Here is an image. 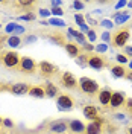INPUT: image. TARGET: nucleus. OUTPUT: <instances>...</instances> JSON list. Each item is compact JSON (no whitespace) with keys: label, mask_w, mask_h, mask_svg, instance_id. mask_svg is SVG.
I'll return each instance as SVG.
<instances>
[{"label":"nucleus","mask_w":132,"mask_h":134,"mask_svg":"<svg viewBox=\"0 0 132 134\" xmlns=\"http://www.w3.org/2000/svg\"><path fill=\"white\" fill-rule=\"evenodd\" d=\"M38 72H40L41 76L50 79V78H53V76L58 75L59 70H58V67L55 66V64H52V63H49V61H41V63L38 64Z\"/></svg>","instance_id":"nucleus-6"},{"label":"nucleus","mask_w":132,"mask_h":134,"mask_svg":"<svg viewBox=\"0 0 132 134\" xmlns=\"http://www.w3.org/2000/svg\"><path fill=\"white\" fill-rule=\"evenodd\" d=\"M5 40H6V38H0V44H2V41H5Z\"/></svg>","instance_id":"nucleus-51"},{"label":"nucleus","mask_w":132,"mask_h":134,"mask_svg":"<svg viewBox=\"0 0 132 134\" xmlns=\"http://www.w3.org/2000/svg\"><path fill=\"white\" fill-rule=\"evenodd\" d=\"M3 125L8 126V128H12V126H14V122H12L11 119H3Z\"/></svg>","instance_id":"nucleus-43"},{"label":"nucleus","mask_w":132,"mask_h":134,"mask_svg":"<svg viewBox=\"0 0 132 134\" xmlns=\"http://www.w3.org/2000/svg\"><path fill=\"white\" fill-rule=\"evenodd\" d=\"M64 47H65L67 53H68L70 57H73V58H77V57H79V47H77V44H76V43L67 41Z\"/></svg>","instance_id":"nucleus-18"},{"label":"nucleus","mask_w":132,"mask_h":134,"mask_svg":"<svg viewBox=\"0 0 132 134\" xmlns=\"http://www.w3.org/2000/svg\"><path fill=\"white\" fill-rule=\"evenodd\" d=\"M131 38V29L129 27H120L114 35H112V46L114 47H124Z\"/></svg>","instance_id":"nucleus-3"},{"label":"nucleus","mask_w":132,"mask_h":134,"mask_svg":"<svg viewBox=\"0 0 132 134\" xmlns=\"http://www.w3.org/2000/svg\"><path fill=\"white\" fill-rule=\"evenodd\" d=\"M111 73H112V76L114 78H124L126 76V70H124L123 66H112L111 67Z\"/></svg>","instance_id":"nucleus-20"},{"label":"nucleus","mask_w":132,"mask_h":134,"mask_svg":"<svg viewBox=\"0 0 132 134\" xmlns=\"http://www.w3.org/2000/svg\"><path fill=\"white\" fill-rule=\"evenodd\" d=\"M47 25H52V26H59V27H64L65 26V21L64 20H61V18H50L49 21H47Z\"/></svg>","instance_id":"nucleus-24"},{"label":"nucleus","mask_w":132,"mask_h":134,"mask_svg":"<svg viewBox=\"0 0 132 134\" xmlns=\"http://www.w3.org/2000/svg\"><path fill=\"white\" fill-rule=\"evenodd\" d=\"M29 96L37 98V99H43V98H46L44 87H40V85H33V87H31V90H29Z\"/></svg>","instance_id":"nucleus-17"},{"label":"nucleus","mask_w":132,"mask_h":134,"mask_svg":"<svg viewBox=\"0 0 132 134\" xmlns=\"http://www.w3.org/2000/svg\"><path fill=\"white\" fill-rule=\"evenodd\" d=\"M0 124H3V119H2V117H0Z\"/></svg>","instance_id":"nucleus-52"},{"label":"nucleus","mask_w":132,"mask_h":134,"mask_svg":"<svg viewBox=\"0 0 132 134\" xmlns=\"http://www.w3.org/2000/svg\"><path fill=\"white\" fill-rule=\"evenodd\" d=\"M83 50H85V52H91V50H94V46L90 44V43H85V44H83Z\"/></svg>","instance_id":"nucleus-42"},{"label":"nucleus","mask_w":132,"mask_h":134,"mask_svg":"<svg viewBox=\"0 0 132 134\" xmlns=\"http://www.w3.org/2000/svg\"><path fill=\"white\" fill-rule=\"evenodd\" d=\"M15 27H17L15 23H9V25L5 27V31H6V34H11V35H12V34H14V31H15Z\"/></svg>","instance_id":"nucleus-35"},{"label":"nucleus","mask_w":132,"mask_h":134,"mask_svg":"<svg viewBox=\"0 0 132 134\" xmlns=\"http://www.w3.org/2000/svg\"><path fill=\"white\" fill-rule=\"evenodd\" d=\"M106 66H108L106 59L103 58V57H100V55H97V53H93V55L88 57V67H91V69L102 70L103 67H106Z\"/></svg>","instance_id":"nucleus-8"},{"label":"nucleus","mask_w":132,"mask_h":134,"mask_svg":"<svg viewBox=\"0 0 132 134\" xmlns=\"http://www.w3.org/2000/svg\"><path fill=\"white\" fill-rule=\"evenodd\" d=\"M50 41L55 43V44H61V46H65V38H64V35H61V34H52L49 35Z\"/></svg>","instance_id":"nucleus-21"},{"label":"nucleus","mask_w":132,"mask_h":134,"mask_svg":"<svg viewBox=\"0 0 132 134\" xmlns=\"http://www.w3.org/2000/svg\"><path fill=\"white\" fill-rule=\"evenodd\" d=\"M82 111H83V116L88 120H96L99 117V108L96 105H85Z\"/></svg>","instance_id":"nucleus-12"},{"label":"nucleus","mask_w":132,"mask_h":134,"mask_svg":"<svg viewBox=\"0 0 132 134\" xmlns=\"http://www.w3.org/2000/svg\"><path fill=\"white\" fill-rule=\"evenodd\" d=\"M116 59L118 61V63H120V64H124V63H128V57H126L124 53H118V55L116 57Z\"/></svg>","instance_id":"nucleus-34"},{"label":"nucleus","mask_w":132,"mask_h":134,"mask_svg":"<svg viewBox=\"0 0 132 134\" xmlns=\"http://www.w3.org/2000/svg\"><path fill=\"white\" fill-rule=\"evenodd\" d=\"M124 78H126L128 81H131V82H132V70H131V72H126V76H124Z\"/></svg>","instance_id":"nucleus-48"},{"label":"nucleus","mask_w":132,"mask_h":134,"mask_svg":"<svg viewBox=\"0 0 132 134\" xmlns=\"http://www.w3.org/2000/svg\"><path fill=\"white\" fill-rule=\"evenodd\" d=\"M20 34H25V27H23V26H17L15 31H14V34H12V35H17V37H18Z\"/></svg>","instance_id":"nucleus-39"},{"label":"nucleus","mask_w":132,"mask_h":134,"mask_svg":"<svg viewBox=\"0 0 132 134\" xmlns=\"http://www.w3.org/2000/svg\"><path fill=\"white\" fill-rule=\"evenodd\" d=\"M124 6H128V2H124V0L117 2V3H116V9H122V8H124Z\"/></svg>","instance_id":"nucleus-40"},{"label":"nucleus","mask_w":132,"mask_h":134,"mask_svg":"<svg viewBox=\"0 0 132 134\" xmlns=\"http://www.w3.org/2000/svg\"><path fill=\"white\" fill-rule=\"evenodd\" d=\"M124 107H126V110H128V113L132 116V98H129V99H126V104H124Z\"/></svg>","instance_id":"nucleus-37"},{"label":"nucleus","mask_w":132,"mask_h":134,"mask_svg":"<svg viewBox=\"0 0 132 134\" xmlns=\"http://www.w3.org/2000/svg\"><path fill=\"white\" fill-rule=\"evenodd\" d=\"M20 55L17 53L15 50H6L0 55V63L6 69H18V64H20Z\"/></svg>","instance_id":"nucleus-2"},{"label":"nucleus","mask_w":132,"mask_h":134,"mask_svg":"<svg viewBox=\"0 0 132 134\" xmlns=\"http://www.w3.org/2000/svg\"><path fill=\"white\" fill-rule=\"evenodd\" d=\"M56 107L59 111H70L74 107V100L70 94L67 93H59L56 98Z\"/></svg>","instance_id":"nucleus-5"},{"label":"nucleus","mask_w":132,"mask_h":134,"mask_svg":"<svg viewBox=\"0 0 132 134\" xmlns=\"http://www.w3.org/2000/svg\"><path fill=\"white\" fill-rule=\"evenodd\" d=\"M44 92H46V98H50V99H52V98H58L59 88L53 82L47 81V82H46V85H44Z\"/></svg>","instance_id":"nucleus-13"},{"label":"nucleus","mask_w":132,"mask_h":134,"mask_svg":"<svg viewBox=\"0 0 132 134\" xmlns=\"http://www.w3.org/2000/svg\"><path fill=\"white\" fill-rule=\"evenodd\" d=\"M85 21H88V25H91V26H97L99 25L94 18H91V15H85Z\"/></svg>","instance_id":"nucleus-38"},{"label":"nucleus","mask_w":132,"mask_h":134,"mask_svg":"<svg viewBox=\"0 0 132 134\" xmlns=\"http://www.w3.org/2000/svg\"><path fill=\"white\" fill-rule=\"evenodd\" d=\"M102 133V125L96 124V122H91L85 126V134H100Z\"/></svg>","instance_id":"nucleus-19"},{"label":"nucleus","mask_w":132,"mask_h":134,"mask_svg":"<svg viewBox=\"0 0 132 134\" xmlns=\"http://www.w3.org/2000/svg\"><path fill=\"white\" fill-rule=\"evenodd\" d=\"M111 98H112V92L109 88H102L97 94V99H99V104L103 105V107H108L109 102H111Z\"/></svg>","instance_id":"nucleus-11"},{"label":"nucleus","mask_w":132,"mask_h":134,"mask_svg":"<svg viewBox=\"0 0 132 134\" xmlns=\"http://www.w3.org/2000/svg\"><path fill=\"white\" fill-rule=\"evenodd\" d=\"M129 29H132V23H131V26H129Z\"/></svg>","instance_id":"nucleus-53"},{"label":"nucleus","mask_w":132,"mask_h":134,"mask_svg":"<svg viewBox=\"0 0 132 134\" xmlns=\"http://www.w3.org/2000/svg\"><path fill=\"white\" fill-rule=\"evenodd\" d=\"M29 90H31V85L26 82H15L9 87V92L12 93V94H18V96L29 93Z\"/></svg>","instance_id":"nucleus-10"},{"label":"nucleus","mask_w":132,"mask_h":134,"mask_svg":"<svg viewBox=\"0 0 132 134\" xmlns=\"http://www.w3.org/2000/svg\"><path fill=\"white\" fill-rule=\"evenodd\" d=\"M67 128H68V124L65 120H58V122H53L50 125V131H53V133H65Z\"/></svg>","instance_id":"nucleus-15"},{"label":"nucleus","mask_w":132,"mask_h":134,"mask_svg":"<svg viewBox=\"0 0 132 134\" xmlns=\"http://www.w3.org/2000/svg\"><path fill=\"white\" fill-rule=\"evenodd\" d=\"M128 134H132V126L131 128H128Z\"/></svg>","instance_id":"nucleus-49"},{"label":"nucleus","mask_w":132,"mask_h":134,"mask_svg":"<svg viewBox=\"0 0 132 134\" xmlns=\"http://www.w3.org/2000/svg\"><path fill=\"white\" fill-rule=\"evenodd\" d=\"M74 21L77 23L79 27L83 26V25H87V23H85V15H83V14H76V15H74Z\"/></svg>","instance_id":"nucleus-27"},{"label":"nucleus","mask_w":132,"mask_h":134,"mask_svg":"<svg viewBox=\"0 0 132 134\" xmlns=\"http://www.w3.org/2000/svg\"><path fill=\"white\" fill-rule=\"evenodd\" d=\"M20 20H25V21H32V20H35V14H33V12L23 14V15H20Z\"/></svg>","instance_id":"nucleus-28"},{"label":"nucleus","mask_w":132,"mask_h":134,"mask_svg":"<svg viewBox=\"0 0 132 134\" xmlns=\"http://www.w3.org/2000/svg\"><path fill=\"white\" fill-rule=\"evenodd\" d=\"M62 5V0H55V2H52V8H58Z\"/></svg>","instance_id":"nucleus-45"},{"label":"nucleus","mask_w":132,"mask_h":134,"mask_svg":"<svg viewBox=\"0 0 132 134\" xmlns=\"http://www.w3.org/2000/svg\"><path fill=\"white\" fill-rule=\"evenodd\" d=\"M129 69L132 70V61H129Z\"/></svg>","instance_id":"nucleus-50"},{"label":"nucleus","mask_w":132,"mask_h":134,"mask_svg":"<svg viewBox=\"0 0 132 134\" xmlns=\"http://www.w3.org/2000/svg\"><path fill=\"white\" fill-rule=\"evenodd\" d=\"M85 126L81 120H77V119H73V120H70L68 122V128L71 130V133H83L85 131Z\"/></svg>","instance_id":"nucleus-16"},{"label":"nucleus","mask_w":132,"mask_h":134,"mask_svg":"<svg viewBox=\"0 0 132 134\" xmlns=\"http://www.w3.org/2000/svg\"><path fill=\"white\" fill-rule=\"evenodd\" d=\"M33 2H29V0H21V2H18V6H21V8H32Z\"/></svg>","instance_id":"nucleus-30"},{"label":"nucleus","mask_w":132,"mask_h":134,"mask_svg":"<svg viewBox=\"0 0 132 134\" xmlns=\"http://www.w3.org/2000/svg\"><path fill=\"white\" fill-rule=\"evenodd\" d=\"M6 44H8L9 47H18L21 44V38L17 37V35H11V37L6 38Z\"/></svg>","instance_id":"nucleus-22"},{"label":"nucleus","mask_w":132,"mask_h":134,"mask_svg":"<svg viewBox=\"0 0 132 134\" xmlns=\"http://www.w3.org/2000/svg\"><path fill=\"white\" fill-rule=\"evenodd\" d=\"M102 40H103V43H105V44L111 41V34H109V31H105V32L102 34Z\"/></svg>","instance_id":"nucleus-36"},{"label":"nucleus","mask_w":132,"mask_h":134,"mask_svg":"<svg viewBox=\"0 0 132 134\" xmlns=\"http://www.w3.org/2000/svg\"><path fill=\"white\" fill-rule=\"evenodd\" d=\"M50 12H52L53 15L56 17V18H58V17H61L62 14H64V11H62V8H61V6H58V8H52V9H50Z\"/></svg>","instance_id":"nucleus-29"},{"label":"nucleus","mask_w":132,"mask_h":134,"mask_svg":"<svg viewBox=\"0 0 132 134\" xmlns=\"http://www.w3.org/2000/svg\"><path fill=\"white\" fill-rule=\"evenodd\" d=\"M94 50H96V52H99V53H103V52H106V50H108V46L105 44V43H102V44H97V46L94 47Z\"/></svg>","instance_id":"nucleus-31"},{"label":"nucleus","mask_w":132,"mask_h":134,"mask_svg":"<svg viewBox=\"0 0 132 134\" xmlns=\"http://www.w3.org/2000/svg\"><path fill=\"white\" fill-rule=\"evenodd\" d=\"M37 40V37L35 35H31V37H27V38H25V43H32Z\"/></svg>","instance_id":"nucleus-46"},{"label":"nucleus","mask_w":132,"mask_h":134,"mask_svg":"<svg viewBox=\"0 0 132 134\" xmlns=\"http://www.w3.org/2000/svg\"><path fill=\"white\" fill-rule=\"evenodd\" d=\"M124 55L132 58V46H124Z\"/></svg>","instance_id":"nucleus-41"},{"label":"nucleus","mask_w":132,"mask_h":134,"mask_svg":"<svg viewBox=\"0 0 132 134\" xmlns=\"http://www.w3.org/2000/svg\"><path fill=\"white\" fill-rule=\"evenodd\" d=\"M129 18H131V14H129V12H122V11H120V12H116V14L112 15L114 25H118V26H120V25H124V23H126Z\"/></svg>","instance_id":"nucleus-14"},{"label":"nucleus","mask_w":132,"mask_h":134,"mask_svg":"<svg viewBox=\"0 0 132 134\" xmlns=\"http://www.w3.org/2000/svg\"><path fill=\"white\" fill-rule=\"evenodd\" d=\"M99 25H102L106 31H109V29H112V27H114V21H112V20H109V18H103Z\"/></svg>","instance_id":"nucleus-25"},{"label":"nucleus","mask_w":132,"mask_h":134,"mask_svg":"<svg viewBox=\"0 0 132 134\" xmlns=\"http://www.w3.org/2000/svg\"><path fill=\"white\" fill-rule=\"evenodd\" d=\"M126 104V96H124L123 92H112V98H111V102L109 105L112 108H120Z\"/></svg>","instance_id":"nucleus-9"},{"label":"nucleus","mask_w":132,"mask_h":134,"mask_svg":"<svg viewBox=\"0 0 132 134\" xmlns=\"http://www.w3.org/2000/svg\"><path fill=\"white\" fill-rule=\"evenodd\" d=\"M37 69H38V66H37V63L31 57H21L17 70L20 73H25V75H32V73L37 72Z\"/></svg>","instance_id":"nucleus-4"},{"label":"nucleus","mask_w":132,"mask_h":134,"mask_svg":"<svg viewBox=\"0 0 132 134\" xmlns=\"http://www.w3.org/2000/svg\"><path fill=\"white\" fill-rule=\"evenodd\" d=\"M2 90H3V87H0V92H2Z\"/></svg>","instance_id":"nucleus-54"},{"label":"nucleus","mask_w":132,"mask_h":134,"mask_svg":"<svg viewBox=\"0 0 132 134\" xmlns=\"http://www.w3.org/2000/svg\"><path fill=\"white\" fill-rule=\"evenodd\" d=\"M88 57L90 55H87V53H79V57L76 59V64L81 67H87L88 66Z\"/></svg>","instance_id":"nucleus-23"},{"label":"nucleus","mask_w":132,"mask_h":134,"mask_svg":"<svg viewBox=\"0 0 132 134\" xmlns=\"http://www.w3.org/2000/svg\"><path fill=\"white\" fill-rule=\"evenodd\" d=\"M0 29H2V25H0Z\"/></svg>","instance_id":"nucleus-55"},{"label":"nucleus","mask_w":132,"mask_h":134,"mask_svg":"<svg viewBox=\"0 0 132 134\" xmlns=\"http://www.w3.org/2000/svg\"><path fill=\"white\" fill-rule=\"evenodd\" d=\"M61 84L65 87V88H70V90H74L79 87V79H76V76L71 73V72H64L61 75Z\"/></svg>","instance_id":"nucleus-7"},{"label":"nucleus","mask_w":132,"mask_h":134,"mask_svg":"<svg viewBox=\"0 0 132 134\" xmlns=\"http://www.w3.org/2000/svg\"><path fill=\"white\" fill-rule=\"evenodd\" d=\"M114 117H116V119H118V120H122V122H124V119H126V117H124V114H122V113H117Z\"/></svg>","instance_id":"nucleus-47"},{"label":"nucleus","mask_w":132,"mask_h":134,"mask_svg":"<svg viewBox=\"0 0 132 134\" xmlns=\"http://www.w3.org/2000/svg\"><path fill=\"white\" fill-rule=\"evenodd\" d=\"M74 40H76V41L79 43V44H85V43H87V35H83L82 32H79V31H77V34H76V37H74Z\"/></svg>","instance_id":"nucleus-26"},{"label":"nucleus","mask_w":132,"mask_h":134,"mask_svg":"<svg viewBox=\"0 0 132 134\" xmlns=\"http://www.w3.org/2000/svg\"><path fill=\"white\" fill-rule=\"evenodd\" d=\"M87 38H88L91 43L96 41V38H97V34H96V31H94V29H90V32L87 34Z\"/></svg>","instance_id":"nucleus-32"},{"label":"nucleus","mask_w":132,"mask_h":134,"mask_svg":"<svg viewBox=\"0 0 132 134\" xmlns=\"http://www.w3.org/2000/svg\"><path fill=\"white\" fill-rule=\"evenodd\" d=\"M50 14H52V12H50V11H47V9H44V8L40 9V15H41V17H49Z\"/></svg>","instance_id":"nucleus-44"},{"label":"nucleus","mask_w":132,"mask_h":134,"mask_svg":"<svg viewBox=\"0 0 132 134\" xmlns=\"http://www.w3.org/2000/svg\"><path fill=\"white\" fill-rule=\"evenodd\" d=\"M83 6H85V5H83L82 2H77V0L71 3V8H73V9H76V11H82V9H83Z\"/></svg>","instance_id":"nucleus-33"},{"label":"nucleus","mask_w":132,"mask_h":134,"mask_svg":"<svg viewBox=\"0 0 132 134\" xmlns=\"http://www.w3.org/2000/svg\"><path fill=\"white\" fill-rule=\"evenodd\" d=\"M79 90L87 94H99V82L88 76H82V78H79Z\"/></svg>","instance_id":"nucleus-1"}]
</instances>
